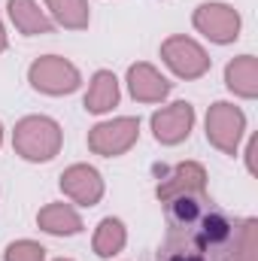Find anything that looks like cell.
Masks as SVG:
<instances>
[{"instance_id":"1","label":"cell","mask_w":258,"mask_h":261,"mask_svg":"<svg viewBox=\"0 0 258 261\" xmlns=\"http://www.w3.org/2000/svg\"><path fill=\"white\" fill-rule=\"evenodd\" d=\"M61 143H64V130L49 116H24L12 130L15 155H21L24 161H34V164L52 161L61 152Z\"/></svg>"},{"instance_id":"2","label":"cell","mask_w":258,"mask_h":261,"mask_svg":"<svg viewBox=\"0 0 258 261\" xmlns=\"http://www.w3.org/2000/svg\"><path fill=\"white\" fill-rule=\"evenodd\" d=\"M28 82L43 94L61 97V94H73L82 85V76L76 64H70L61 55H43L28 67Z\"/></svg>"},{"instance_id":"3","label":"cell","mask_w":258,"mask_h":261,"mask_svg":"<svg viewBox=\"0 0 258 261\" xmlns=\"http://www.w3.org/2000/svg\"><path fill=\"white\" fill-rule=\"evenodd\" d=\"M137 140H140V119H134V116L110 119V122H100L88 130V149L104 158L125 155Z\"/></svg>"},{"instance_id":"4","label":"cell","mask_w":258,"mask_h":261,"mask_svg":"<svg viewBox=\"0 0 258 261\" xmlns=\"http://www.w3.org/2000/svg\"><path fill=\"white\" fill-rule=\"evenodd\" d=\"M243 130H246V116H243L240 107L225 103V100H219V103L210 107V113H207V140L219 152L234 155L237 146H240Z\"/></svg>"},{"instance_id":"5","label":"cell","mask_w":258,"mask_h":261,"mask_svg":"<svg viewBox=\"0 0 258 261\" xmlns=\"http://www.w3.org/2000/svg\"><path fill=\"white\" fill-rule=\"evenodd\" d=\"M161 58L179 79H200L210 70V55L203 52V46L192 37H167L161 43Z\"/></svg>"},{"instance_id":"6","label":"cell","mask_w":258,"mask_h":261,"mask_svg":"<svg viewBox=\"0 0 258 261\" xmlns=\"http://www.w3.org/2000/svg\"><path fill=\"white\" fill-rule=\"evenodd\" d=\"M192 21L207 40H213L219 46H228L240 37V15L228 3H200L194 9Z\"/></svg>"},{"instance_id":"7","label":"cell","mask_w":258,"mask_h":261,"mask_svg":"<svg viewBox=\"0 0 258 261\" xmlns=\"http://www.w3.org/2000/svg\"><path fill=\"white\" fill-rule=\"evenodd\" d=\"M192 128H194V107L186 103V100H176L170 107H161L152 116V134L164 146H176V143L189 140Z\"/></svg>"},{"instance_id":"8","label":"cell","mask_w":258,"mask_h":261,"mask_svg":"<svg viewBox=\"0 0 258 261\" xmlns=\"http://www.w3.org/2000/svg\"><path fill=\"white\" fill-rule=\"evenodd\" d=\"M61 192L79 206H94L104 197V179L91 164H73L61 173Z\"/></svg>"},{"instance_id":"9","label":"cell","mask_w":258,"mask_h":261,"mask_svg":"<svg viewBox=\"0 0 258 261\" xmlns=\"http://www.w3.org/2000/svg\"><path fill=\"white\" fill-rule=\"evenodd\" d=\"M155 195L161 203H167L170 197L179 195H207V170L197 164V161H186V164H176L155 189Z\"/></svg>"},{"instance_id":"10","label":"cell","mask_w":258,"mask_h":261,"mask_svg":"<svg viewBox=\"0 0 258 261\" xmlns=\"http://www.w3.org/2000/svg\"><path fill=\"white\" fill-rule=\"evenodd\" d=\"M170 82L155 70L152 64L140 61V64H131L128 67V91L134 100L140 103H161L167 94H170Z\"/></svg>"},{"instance_id":"11","label":"cell","mask_w":258,"mask_h":261,"mask_svg":"<svg viewBox=\"0 0 258 261\" xmlns=\"http://www.w3.org/2000/svg\"><path fill=\"white\" fill-rule=\"evenodd\" d=\"M158 261H225L222 255L210 252L200 240H194L192 231L179 228V231H170L161 252H158Z\"/></svg>"},{"instance_id":"12","label":"cell","mask_w":258,"mask_h":261,"mask_svg":"<svg viewBox=\"0 0 258 261\" xmlns=\"http://www.w3.org/2000/svg\"><path fill=\"white\" fill-rule=\"evenodd\" d=\"M119 97H122V91H119L116 73H113V70H97V73L91 76V85H88V91H85L82 107H85V113H91V116H104V113H110V110L119 103Z\"/></svg>"},{"instance_id":"13","label":"cell","mask_w":258,"mask_h":261,"mask_svg":"<svg viewBox=\"0 0 258 261\" xmlns=\"http://www.w3.org/2000/svg\"><path fill=\"white\" fill-rule=\"evenodd\" d=\"M9 18L15 31L24 37H43V34H52L55 28V21L37 6V0H9Z\"/></svg>"},{"instance_id":"14","label":"cell","mask_w":258,"mask_h":261,"mask_svg":"<svg viewBox=\"0 0 258 261\" xmlns=\"http://www.w3.org/2000/svg\"><path fill=\"white\" fill-rule=\"evenodd\" d=\"M37 225L46 234H55V237H73V234L82 231V219L70 203H46L37 213Z\"/></svg>"},{"instance_id":"15","label":"cell","mask_w":258,"mask_h":261,"mask_svg":"<svg viewBox=\"0 0 258 261\" xmlns=\"http://www.w3.org/2000/svg\"><path fill=\"white\" fill-rule=\"evenodd\" d=\"M225 85L237 94L252 100L258 94V58L255 55H240L225 67Z\"/></svg>"},{"instance_id":"16","label":"cell","mask_w":258,"mask_h":261,"mask_svg":"<svg viewBox=\"0 0 258 261\" xmlns=\"http://www.w3.org/2000/svg\"><path fill=\"white\" fill-rule=\"evenodd\" d=\"M210 206L207 195H179L167 200V222H170V231H179V228H189L194 225L203 210Z\"/></svg>"},{"instance_id":"17","label":"cell","mask_w":258,"mask_h":261,"mask_svg":"<svg viewBox=\"0 0 258 261\" xmlns=\"http://www.w3.org/2000/svg\"><path fill=\"white\" fill-rule=\"evenodd\" d=\"M125 243H128V231H125L122 219L107 216V219L97 225V231H94V255L113 258V255H119V252L125 249Z\"/></svg>"},{"instance_id":"18","label":"cell","mask_w":258,"mask_h":261,"mask_svg":"<svg viewBox=\"0 0 258 261\" xmlns=\"http://www.w3.org/2000/svg\"><path fill=\"white\" fill-rule=\"evenodd\" d=\"M46 6L52 12V21H58L67 31H85L91 21L85 0H46Z\"/></svg>"},{"instance_id":"19","label":"cell","mask_w":258,"mask_h":261,"mask_svg":"<svg viewBox=\"0 0 258 261\" xmlns=\"http://www.w3.org/2000/svg\"><path fill=\"white\" fill-rule=\"evenodd\" d=\"M228 261H258V222L246 219L234 228V240L228 246Z\"/></svg>"},{"instance_id":"20","label":"cell","mask_w":258,"mask_h":261,"mask_svg":"<svg viewBox=\"0 0 258 261\" xmlns=\"http://www.w3.org/2000/svg\"><path fill=\"white\" fill-rule=\"evenodd\" d=\"M6 261H46V249L37 240H15L6 246Z\"/></svg>"},{"instance_id":"21","label":"cell","mask_w":258,"mask_h":261,"mask_svg":"<svg viewBox=\"0 0 258 261\" xmlns=\"http://www.w3.org/2000/svg\"><path fill=\"white\" fill-rule=\"evenodd\" d=\"M255 152H258V137L249 140V149H246V161H249V173H255Z\"/></svg>"},{"instance_id":"22","label":"cell","mask_w":258,"mask_h":261,"mask_svg":"<svg viewBox=\"0 0 258 261\" xmlns=\"http://www.w3.org/2000/svg\"><path fill=\"white\" fill-rule=\"evenodd\" d=\"M0 52H6V28H3V18H0Z\"/></svg>"},{"instance_id":"23","label":"cell","mask_w":258,"mask_h":261,"mask_svg":"<svg viewBox=\"0 0 258 261\" xmlns=\"http://www.w3.org/2000/svg\"><path fill=\"white\" fill-rule=\"evenodd\" d=\"M0 146H3V125H0Z\"/></svg>"},{"instance_id":"24","label":"cell","mask_w":258,"mask_h":261,"mask_svg":"<svg viewBox=\"0 0 258 261\" xmlns=\"http://www.w3.org/2000/svg\"><path fill=\"white\" fill-rule=\"evenodd\" d=\"M55 261H70V258H55Z\"/></svg>"}]
</instances>
